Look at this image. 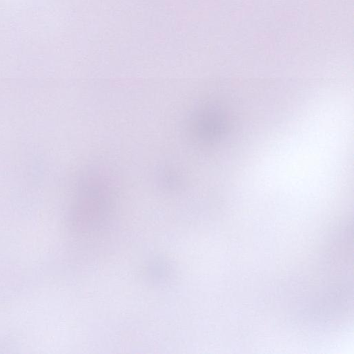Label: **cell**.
<instances>
[{"instance_id":"1","label":"cell","mask_w":354,"mask_h":354,"mask_svg":"<svg viewBox=\"0 0 354 354\" xmlns=\"http://www.w3.org/2000/svg\"><path fill=\"white\" fill-rule=\"evenodd\" d=\"M116 207L115 187L109 174L98 167L86 169L78 180L71 209L76 231L90 234L106 227Z\"/></svg>"},{"instance_id":"2","label":"cell","mask_w":354,"mask_h":354,"mask_svg":"<svg viewBox=\"0 0 354 354\" xmlns=\"http://www.w3.org/2000/svg\"><path fill=\"white\" fill-rule=\"evenodd\" d=\"M190 129L200 140L209 142L216 140L224 131V120L221 114L212 107L197 110L191 118Z\"/></svg>"},{"instance_id":"3","label":"cell","mask_w":354,"mask_h":354,"mask_svg":"<svg viewBox=\"0 0 354 354\" xmlns=\"http://www.w3.org/2000/svg\"><path fill=\"white\" fill-rule=\"evenodd\" d=\"M160 185L165 190L174 191L182 185V177L174 167H167L160 169L158 174Z\"/></svg>"},{"instance_id":"4","label":"cell","mask_w":354,"mask_h":354,"mask_svg":"<svg viewBox=\"0 0 354 354\" xmlns=\"http://www.w3.org/2000/svg\"><path fill=\"white\" fill-rule=\"evenodd\" d=\"M149 271L153 277L158 276L161 278L162 276L166 274L167 268L162 262H155L151 265Z\"/></svg>"}]
</instances>
